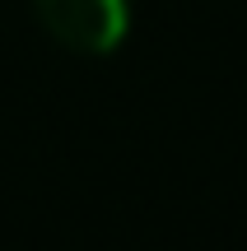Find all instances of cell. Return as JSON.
<instances>
[{
	"mask_svg": "<svg viewBox=\"0 0 247 251\" xmlns=\"http://www.w3.org/2000/svg\"><path fill=\"white\" fill-rule=\"evenodd\" d=\"M42 28L70 51L103 56L131 28V0H33Z\"/></svg>",
	"mask_w": 247,
	"mask_h": 251,
	"instance_id": "obj_1",
	"label": "cell"
}]
</instances>
